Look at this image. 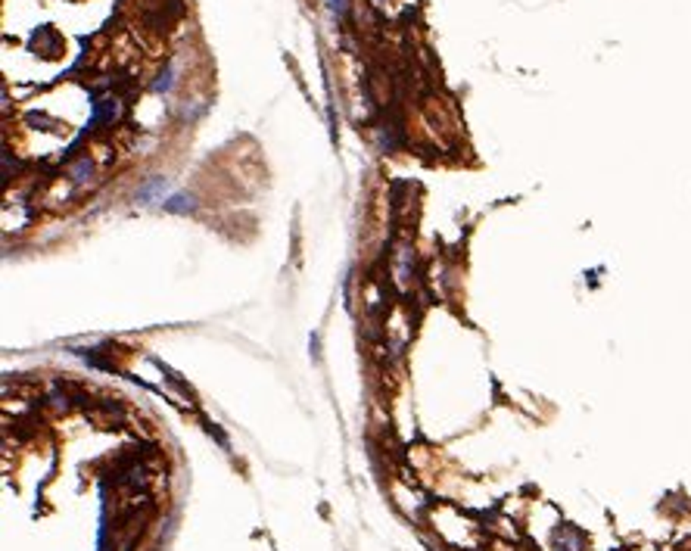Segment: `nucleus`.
Listing matches in <instances>:
<instances>
[{
  "label": "nucleus",
  "mask_w": 691,
  "mask_h": 551,
  "mask_svg": "<svg viewBox=\"0 0 691 551\" xmlns=\"http://www.w3.org/2000/svg\"><path fill=\"white\" fill-rule=\"evenodd\" d=\"M165 209H172V212H187V209H193V203H190V196H174V200L165 203Z\"/></svg>",
  "instance_id": "2"
},
{
  "label": "nucleus",
  "mask_w": 691,
  "mask_h": 551,
  "mask_svg": "<svg viewBox=\"0 0 691 551\" xmlns=\"http://www.w3.org/2000/svg\"><path fill=\"white\" fill-rule=\"evenodd\" d=\"M331 10L337 13V16H343V13H346V0H331Z\"/></svg>",
  "instance_id": "4"
},
{
  "label": "nucleus",
  "mask_w": 691,
  "mask_h": 551,
  "mask_svg": "<svg viewBox=\"0 0 691 551\" xmlns=\"http://www.w3.org/2000/svg\"><path fill=\"white\" fill-rule=\"evenodd\" d=\"M554 548L558 551H582L586 548V536L573 527H563L554 533Z\"/></svg>",
  "instance_id": "1"
},
{
  "label": "nucleus",
  "mask_w": 691,
  "mask_h": 551,
  "mask_svg": "<svg viewBox=\"0 0 691 551\" xmlns=\"http://www.w3.org/2000/svg\"><path fill=\"white\" fill-rule=\"evenodd\" d=\"M172 84H174V69H165L162 75L156 78V84H153V91H169Z\"/></svg>",
  "instance_id": "3"
}]
</instances>
